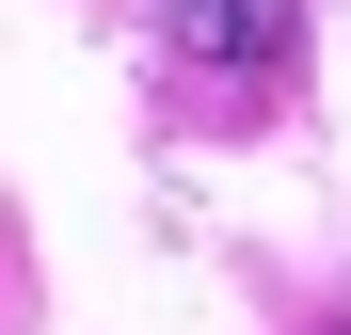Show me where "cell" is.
<instances>
[{"label": "cell", "instance_id": "obj_1", "mask_svg": "<svg viewBox=\"0 0 351 335\" xmlns=\"http://www.w3.org/2000/svg\"><path fill=\"white\" fill-rule=\"evenodd\" d=\"M160 16H176L192 64H271L287 48V0H160Z\"/></svg>", "mask_w": 351, "mask_h": 335}]
</instances>
